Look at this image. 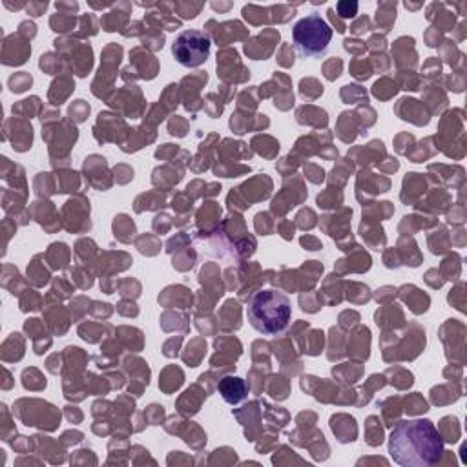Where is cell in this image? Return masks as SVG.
Masks as SVG:
<instances>
[{
    "label": "cell",
    "instance_id": "6da1fadb",
    "mask_svg": "<svg viewBox=\"0 0 467 467\" xmlns=\"http://www.w3.org/2000/svg\"><path fill=\"white\" fill-rule=\"evenodd\" d=\"M443 438L431 420L400 421L389 436V454L403 467H429L443 454Z\"/></svg>",
    "mask_w": 467,
    "mask_h": 467
},
{
    "label": "cell",
    "instance_id": "277c9868",
    "mask_svg": "<svg viewBox=\"0 0 467 467\" xmlns=\"http://www.w3.org/2000/svg\"><path fill=\"white\" fill-rule=\"evenodd\" d=\"M173 58L186 67H197L206 62L210 55V38L197 29H186L179 33L171 44Z\"/></svg>",
    "mask_w": 467,
    "mask_h": 467
},
{
    "label": "cell",
    "instance_id": "8992f818",
    "mask_svg": "<svg viewBox=\"0 0 467 467\" xmlns=\"http://www.w3.org/2000/svg\"><path fill=\"white\" fill-rule=\"evenodd\" d=\"M336 9H337V13H339L341 16L350 18V16H354L356 11H358V2H337V4H336Z\"/></svg>",
    "mask_w": 467,
    "mask_h": 467
},
{
    "label": "cell",
    "instance_id": "3957f363",
    "mask_svg": "<svg viewBox=\"0 0 467 467\" xmlns=\"http://www.w3.org/2000/svg\"><path fill=\"white\" fill-rule=\"evenodd\" d=\"M330 38L332 27L317 13L303 16L292 27V42L303 57H321L327 51Z\"/></svg>",
    "mask_w": 467,
    "mask_h": 467
},
{
    "label": "cell",
    "instance_id": "5b68a950",
    "mask_svg": "<svg viewBox=\"0 0 467 467\" xmlns=\"http://www.w3.org/2000/svg\"><path fill=\"white\" fill-rule=\"evenodd\" d=\"M219 394L226 403H239L246 396V385L241 378L228 376L219 381Z\"/></svg>",
    "mask_w": 467,
    "mask_h": 467
},
{
    "label": "cell",
    "instance_id": "7a4b0ae2",
    "mask_svg": "<svg viewBox=\"0 0 467 467\" xmlns=\"http://www.w3.org/2000/svg\"><path fill=\"white\" fill-rule=\"evenodd\" d=\"M246 316L257 332L275 336L288 327L292 319V303L286 294L274 288H265L250 297Z\"/></svg>",
    "mask_w": 467,
    "mask_h": 467
}]
</instances>
